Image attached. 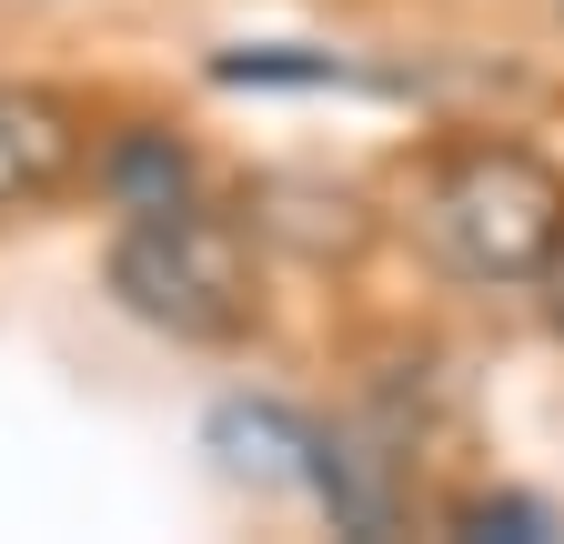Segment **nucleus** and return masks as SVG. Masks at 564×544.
<instances>
[{"instance_id":"7","label":"nucleus","mask_w":564,"mask_h":544,"mask_svg":"<svg viewBox=\"0 0 564 544\" xmlns=\"http://www.w3.org/2000/svg\"><path fill=\"white\" fill-rule=\"evenodd\" d=\"M454 534H474V544H534L544 534V504H524V494H474V504H454Z\"/></svg>"},{"instance_id":"4","label":"nucleus","mask_w":564,"mask_h":544,"mask_svg":"<svg viewBox=\"0 0 564 544\" xmlns=\"http://www.w3.org/2000/svg\"><path fill=\"white\" fill-rule=\"evenodd\" d=\"M313 424H293L282 403H223L212 414V454H223L232 474H252V485H293V474H313Z\"/></svg>"},{"instance_id":"5","label":"nucleus","mask_w":564,"mask_h":544,"mask_svg":"<svg viewBox=\"0 0 564 544\" xmlns=\"http://www.w3.org/2000/svg\"><path fill=\"white\" fill-rule=\"evenodd\" d=\"M303 485L333 504L343 534H393V524H403V514H393V485H383V454H364L352 434H323V444H313V474H303Z\"/></svg>"},{"instance_id":"3","label":"nucleus","mask_w":564,"mask_h":544,"mask_svg":"<svg viewBox=\"0 0 564 544\" xmlns=\"http://www.w3.org/2000/svg\"><path fill=\"white\" fill-rule=\"evenodd\" d=\"M82 172V121H70L61 91H31V81H0V213L61 192Z\"/></svg>"},{"instance_id":"8","label":"nucleus","mask_w":564,"mask_h":544,"mask_svg":"<svg viewBox=\"0 0 564 544\" xmlns=\"http://www.w3.org/2000/svg\"><path fill=\"white\" fill-rule=\"evenodd\" d=\"M212 81H343V61H282V51H232V61H212Z\"/></svg>"},{"instance_id":"2","label":"nucleus","mask_w":564,"mask_h":544,"mask_svg":"<svg viewBox=\"0 0 564 544\" xmlns=\"http://www.w3.org/2000/svg\"><path fill=\"white\" fill-rule=\"evenodd\" d=\"M423 232L464 283H534L564 242V182L514 142H464L423 192Z\"/></svg>"},{"instance_id":"6","label":"nucleus","mask_w":564,"mask_h":544,"mask_svg":"<svg viewBox=\"0 0 564 544\" xmlns=\"http://www.w3.org/2000/svg\"><path fill=\"white\" fill-rule=\"evenodd\" d=\"M101 192L121 202V213H172V202H192V152L172 142V131H121V142L101 152Z\"/></svg>"},{"instance_id":"9","label":"nucleus","mask_w":564,"mask_h":544,"mask_svg":"<svg viewBox=\"0 0 564 544\" xmlns=\"http://www.w3.org/2000/svg\"><path fill=\"white\" fill-rule=\"evenodd\" d=\"M534 283H544V313H554V333H564V242L544 252V272H534Z\"/></svg>"},{"instance_id":"1","label":"nucleus","mask_w":564,"mask_h":544,"mask_svg":"<svg viewBox=\"0 0 564 544\" xmlns=\"http://www.w3.org/2000/svg\"><path fill=\"white\" fill-rule=\"evenodd\" d=\"M111 293L172 344H223L252 323V252L223 213L172 202V213H131L111 242Z\"/></svg>"}]
</instances>
